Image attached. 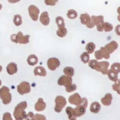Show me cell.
<instances>
[{
	"mask_svg": "<svg viewBox=\"0 0 120 120\" xmlns=\"http://www.w3.org/2000/svg\"><path fill=\"white\" fill-rule=\"evenodd\" d=\"M27 107L26 101H22L17 105L14 111V116L16 120H22L25 119L26 116L25 109Z\"/></svg>",
	"mask_w": 120,
	"mask_h": 120,
	"instance_id": "6da1fadb",
	"label": "cell"
},
{
	"mask_svg": "<svg viewBox=\"0 0 120 120\" xmlns=\"http://www.w3.org/2000/svg\"><path fill=\"white\" fill-rule=\"evenodd\" d=\"M0 97L4 105H8L11 101V94L7 86H3L0 89Z\"/></svg>",
	"mask_w": 120,
	"mask_h": 120,
	"instance_id": "7a4b0ae2",
	"label": "cell"
},
{
	"mask_svg": "<svg viewBox=\"0 0 120 120\" xmlns=\"http://www.w3.org/2000/svg\"><path fill=\"white\" fill-rule=\"evenodd\" d=\"M88 100L87 98H82V101L80 105H78L75 109H74L75 114L77 117H80L85 114L86 112V108L88 106Z\"/></svg>",
	"mask_w": 120,
	"mask_h": 120,
	"instance_id": "3957f363",
	"label": "cell"
},
{
	"mask_svg": "<svg viewBox=\"0 0 120 120\" xmlns=\"http://www.w3.org/2000/svg\"><path fill=\"white\" fill-rule=\"evenodd\" d=\"M55 111L58 113H60L62 111L63 108L66 106L67 104V101L65 97L61 96H58L55 98Z\"/></svg>",
	"mask_w": 120,
	"mask_h": 120,
	"instance_id": "277c9868",
	"label": "cell"
},
{
	"mask_svg": "<svg viewBox=\"0 0 120 120\" xmlns=\"http://www.w3.org/2000/svg\"><path fill=\"white\" fill-rule=\"evenodd\" d=\"M91 21L94 25H96L97 29L98 31L101 32L103 30L104 18L103 16H92L91 18Z\"/></svg>",
	"mask_w": 120,
	"mask_h": 120,
	"instance_id": "5b68a950",
	"label": "cell"
},
{
	"mask_svg": "<svg viewBox=\"0 0 120 120\" xmlns=\"http://www.w3.org/2000/svg\"><path fill=\"white\" fill-rule=\"evenodd\" d=\"M18 92L21 95H24L25 94H28L31 91V86L30 84L27 82L23 81L21 82L19 85L17 86Z\"/></svg>",
	"mask_w": 120,
	"mask_h": 120,
	"instance_id": "8992f818",
	"label": "cell"
},
{
	"mask_svg": "<svg viewBox=\"0 0 120 120\" xmlns=\"http://www.w3.org/2000/svg\"><path fill=\"white\" fill-rule=\"evenodd\" d=\"M58 84L60 86H64L66 88L70 87L72 85V79L71 77L68 76L66 75H63L59 78L58 81Z\"/></svg>",
	"mask_w": 120,
	"mask_h": 120,
	"instance_id": "52a82bcc",
	"label": "cell"
},
{
	"mask_svg": "<svg viewBox=\"0 0 120 120\" xmlns=\"http://www.w3.org/2000/svg\"><path fill=\"white\" fill-rule=\"evenodd\" d=\"M80 19H81V23L83 25H86V27H88V28H93L95 26L91 21V17L88 14L83 13L81 15Z\"/></svg>",
	"mask_w": 120,
	"mask_h": 120,
	"instance_id": "ba28073f",
	"label": "cell"
},
{
	"mask_svg": "<svg viewBox=\"0 0 120 120\" xmlns=\"http://www.w3.org/2000/svg\"><path fill=\"white\" fill-rule=\"evenodd\" d=\"M28 12L30 17L34 21H37L38 19L40 10L38 7L34 5H31L28 7Z\"/></svg>",
	"mask_w": 120,
	"mask_h": 120,
	"instance_id": "9c48e42d",
	"label": "cell"
},
{
	"mask_svg": "<svg viewBox=\"0 0 120 120\" xmlns=\"http://www.w3.org/2000/svg\"><path fill=\"white\" fill-rule=\"evenodd\" d=\"M109 66V63L108 61L98 62L96 66L95 70L101 72L103 75H106Z\"/></svg>",
	"mask_w": 120,
	"mask_h": 120,
	"instance_id": "30bf717a",
	"label": "cell"
},
{
	"mask_svg": "<svg viewBox=\"0 0 120 120\" xmlns=\"http://www.w3.org/2000/svg\"><path fill=\"white\" fill-rule=\"evenodd\" d=\"M60 65V60L56 58H49L47 61V66L49 69L53 71L56 68L59 67Z\"/></svg>",
	"mask_w": 120,
	"mask_h": 120,
	"instance_id": "8fae6325",
	"label": "cell"
},
{
	"mask_svg": "<svg viewBox=\"0 0 120 120\" xmlns=\"http://www.w3.org/2000/svg\"><path fill=\"white\" fill-rule=\"evenodd\" d=\"M29 42H30V36L29 35L23 36L22 32H18V34H16V43L27 44Z\"/></svg>",
	"mask_w": 120,
	"mask_h": 120,
	"instance_id": "7c38bea8",
	"label": "cell"
},
{
	"mask_svg": "<svg viewBox=\"0 0 120 120\" xmlns=\"http://www.w3.org/2000/svg\"><path fill=\"white\" fill-rule=\"evenodd\" d=\"M82 98H81V97L78 93H75V94H73L70 96L68 98V101L70 103L75 105L76 106L80 105L82 103Z\"/></svg>",
	"mask_w": 120,
	"mask_h": 120,
	"instance_id": "4fadbf2b",
	"label": "cell"
},
{
	"mask_svg": "<svg viewBox=\"0 0 120 120\" xmlns=\"http://www.w3.org/2000/svg\"><path fill=\"white\" fill-rule=\"evenodd\" d=\"M40 22H41L45 26H48L50 23V19L49 17V14L47 11H44L41 13L40 17Z\"/></svg>",
	"mask_w": 120,
	"mask_h": 120,
	"instance_id": "5bb4252c",
	"label": "cell"
},
{
	"mask_svg": "<svg viewBox=\"0 0 120 120\" xmlns=\"http://www.w3.org/2000/svg\"><path fill=\"white\" fill-rule=\"evenodd\" d=\"M46 107V104L45 103L43 100L41 98H38V101L35 105V110L37 112H41L44 111Z\"/></svg>",
	"mask_w": 120,
	"mask_h": 120,
	"instance_id": "9a60e30c",
	"label": "cell"
},
{
	"mask_svg": "<svg viewBox=\"0 0 120 120\" xmlns=\"http://www.w3.org/2000/svg\"><path fill=\"white\" fill-rule=\"evenodd\" d=\"M118 46V45L116 41H112L111 42L107 44L105 46V48L108 51V52L111 54V53H113L116 49H117Z\"/></svg>",
	"mask_w": 120,
	"mask_h": 120,
	"instance_id": "2e32d148",
	"label": "cell"
},
{
	"mask_svg": "<svg viewBox=\"0 0 120 120\" xmlns=\"http://www.w3.org/2000/svg\"><path fill=\"white\" fill-rule=\"evenodd\" d=\"M7 71L10 75H13L16 73L18 71V67L16 63H10L7 66Z\"/></svg>",
	"mask_w": 120,
	"mask_h": 120,
	"instance_id": "e0dca14e",
	"label": "cell"
},
{
	"mask_svg": "<svg viewBox=\"0 0 120 120\" xmlns=\"http://www.w3.org/2000/svg\"><path fill=\"white\" fill-rule=\"evenodd\" d=\"M34 75L35 76H46V71L45 68L41 66H37L34 68Z\"/></svg>",
	"mask_w": 120,
	"mask_h": 120,
	"instance_id": "ac0fdd59",
	"label": "cell"
},
{
	"mask_svg": "<svg viewBox=\"0 0 120 120\" xmlns=\"http://www.w3.org/2000/svg\"><path fill=\"white\" fill-rule=\"evenodd\" d=\"M112 96L110 93H108L105 95L103 98H101V103L105 106H109L112 103Z\"/></svg>",
	"mask_w": 120,
	"mask_h": 120,
	"instance_id": "d6986e66",
	"label": "cell"
},
{
	"mask_svg": "<svg viewBox=\"0 0 120 120\" xmlns=\"http://www.w3.org/2000/svg\"><path fill=\"white\" fill-rule=\"evenodd\" d=\"M101 109V106L97 101H94L90 106V111L93 113H97Z\"/></svg>",
	"mask_w": 120,
	"mask_h": 120,
	"instance_id": "ffe728a7",
	"label": "cell"
},
{
	"mask_svg": "<svg viewBox=\"0 0 120 120\" xmlns=\"http://www.w3.org/2000/svg\"><path fill=\"white\" fill-rule=\"evenodd\" d=\"M66 111L67 115H68V119H69L70 120H76L77 116H76V114H75L74 109H73V108H71V107L68 106L66 108Z\"/></svg>",
	"mask_w": 120,
	"mask_h": 120,
	"instance_id": "44dd1931",
	"label": "cell"
},
{
	"mask_svg": "<svg viewBox=\"0 0 120 120\" xmlns=\"http://www.w3.org/2000/svg\"><path fill=\"white\" fill-rule=\"evenodd\" d=\"M38 58L36 55H30L27 58V63L30 66H35L38 63Z\"/></svg>",
	"mask_w": 120,
	"mask_h": 120,
	"instance_id": "7402d4cb",
	"label": "cell"
},
{
	"mask_svg": "<svg viewBox=\"0 0 120 120\" xmlns=\"http://www.w3.org/2000/svg\"><path fill=\"white\" fill-rule=\"evenodd\" d=\"M107 74H108V76L109 77V79L111 80L112 81H113V82H116L118 79V73L113 71L111 69L108 70Z\"/></svg>",
	"mask_w": 120,
	"mask_h": 120,
	"instance_id": "603a6c76",
	"label": "cell"
},
{
	"mask_svg": "<svg viewBox=\"0 0 120 120\" xmlns=\"http://www.w3.org/2000/svg\"><path fill=\"white\" fill-rule=\"evenodd\" d=\"M64 73L66 75V76H68L70 77H72L74 76V74H75V70H74V68L71 67H66L64 68Z\"/></svg>",
	"mask_w": 120,
	"mask_h": 120,
	"instance_id": "cb8c5ba5",
	"label": "cell"
},
{
	"mask_svg": "<svg viewBox=\"0 0 120 120\" xmlns=\"http://www.w3.org/2000/svg\"><path fill=\"white\" fill-rule=\"evenodd\" d=\"M96 49V45L94 43L90 42L86 45V52L89 54L93 53L94 52V50Z\"/></svg>",
	"mask_w": 120,
	"mask_h": 120,
	"instance_id": "d4e9b609",
	"label": "cell"
},
{
	"mask_svg": "<svg viewBox=\"0 0 120 120\" xmlns=\"http://www.w3.org/2000/svg\"><path fill=\"white\" fill-rule=\"evenodd\" d=\"M56 23L57 24V26H58V29L63 28L65 27V23H64V20L62 17L58 16L55 19Z\"/></svg>",
	"mask_w": 120,
	"mask_h": 120,
	"instance_id": "484cf974",
	"label": "cell"
},
{
	"mask_svg": "<svg viewBox=\"0 0 120 120\" xmlns=\"http://www.w3.org/2000/svg\"><path fill=\"white\" fill-rule=\"evenodd\" d=\"M13 22L16 26H20V25L22 23V17H21V15H15L13 18Z\"/></svg>",
	"mask_w": 120,
	"mask_h": 120,
	"instance_id": "4316f807",
	"label": "cell"
},
{
	"mask_svg": "<svg viewBox=\"0 0 120 120\" xmlns=\"http://www.w3.org/2000/svg\"><path fill=\"white\" fill-rule=\"evenodd\" d=\"M67 16L69 19H74L77 18V16H78V13H77L76 11L75 10L70 9L67 11Z\"/></svg>",
	"mask_w": 120,
	"mask_h": 120,
	"instance_id": "83f0119b",
	"label": "cell"
},
{
	"mask_svg": "<svg viewBox=\"0 0 120 120\" xmlns=\"http://www.w3.org/2000/svg\"><path fill=\"white\" fill-rule=\"evenodd\" d=\"M67 30L66 28V27L63 28H60L56 31V34L58 36L60 37H64L67 35Z\"/></svg>",
	"mask_w": 120,
	"mask_h": 120,
	"instance_id": "f1b7e54d",
	"label": "cell"
},
{
	"mask_svg": "<svg viewBox=\"0 0 120 120\" xmlns=\"http://www.w3.org/2000/svg\"><path fill=\"white\" fill-rule=\"evenodd\" d=\"M81 61L84 64L88 63L89 62V61H90V55H89V53H88L87 52H83V53H82L81 55Z\"/></svg>",
	"mask_w": 120,
	"mask_h": 120,
	"instance_id": "f546056e",
	"label": "cell"
},
{
	"mask_svg": "<svg viewBox=\"0 0 120 120\" xmlns=\"http://www.w3.org/2000/svg\"><path fill=\"white\" fill-rule=\"evenodd\" d=\"M100 51H101V53L103 55V57L106 60H108V59L110 58V53L108 52L106 49H105V47H102L100 49Z\"/></svg>",
	"mask_w": 120,
	"mask_h": 120,
	"instance_id": "4dcf8cb0",
	"label": "cell"
},
{
	"mask_svg": "<svg viewBox=\"0 0 120 120\" xmlns=\"http://www.w3.org/2000/svg\"><path fill=\"white\" fill-rule=\"evenodd\" d=\"M103 28L106 32H109L113 30V25L108 22H104Z\"/></svg>",
	"mask_w": 120,
	"mask_h": 120,
	"instance_id": "1f68e13d",
	"label": "cell"
},
{
	"mask_svg": "<svg viewBox=\"0 0 120 120\" xmlns=\"http://www.w3.org/2000/svg\"><path fill=\"white\" fill-rule=\"evenodd\" d=\"M111 70L118 74L120 72V64L118 63H113L111 66Z\"/></svg>",
	"mask_w": 120,
	"mask_h": 120,
	"instance_id": "d6a6232c",
	"label": "cell"
},
{
	"mask_svg": "<svg viewBox=\"0 0 120 120\" xmlns=\"http://www.w3.org/2000/svg\"><path fill=\"white\" fill-rule=\"evenodd\" d=\"M115 83L113 84L112 85V88L114 91H116L118 93V94H120V80L118 79L117 81H116Z\"/></svg>",
	"mask_w": 120,
	"mask_h": 120,
	"instance_id": "836d02e7",
	"label": "cell"
},
{
	"mask_svg": "<svg viewBox=\"0 0 120 120\" xmlns=\"http://www.w3.org/2000/svg\"><path fill=\"white\" fill-rule=\"evenodd\" d=\"M97 63H98V61L97 60H91L90 62H89V67H91L92 69L93 70H95L96 68V66L97 65Z\"/></svg>",
	"mask_w": 120,
	"mask_h": 120,
	"instance_id": "e575fe53",
	"label": "cell"
},
{
	"mask_svg": "<svg viewBox=\"0 0 120 120\" xmlns=\"http://www.w3.org/2000/svg\"><path fill=\"white\" fill-rule=\"evenodd\" d=\"M58 0H45V3L47 6H54L56 5Z\"/></svg>",
	"mask_w": 120,
	"mask_h": 120,
	"instance_id": "d590c367",
	"label": "cell"
},
{
	"mask_svg": "<svg viewBox=\"0 0 120 120\" xmlns=\"http://www.w3.org/2000/svg\"><path fill=\"white\" fill-rule=\"evenodd\" d=\"M94 56H95V58H96L97 60H101L103 58V55L101 53V51L100 50H98V51H97L96 52H95V55H94Z\"/></svg>",
	"mask_w": 120,
	"mask_h": 120,
	"instance_id": "8d00e7d4",
	"label": "cell"
},
{
	"mask_svg": "<svg viewBox=\"0 0 120 120\" xmlns=\"http://www.w3.org/2000/svg\"><path fill=\"white\" fill-rule=\"evenodd\" d=\"M76 90V85L75 84H72L70 87L66 88V91L68 93H71V92L75 91V90Z\"/></svg>",
	"mask_w": 120,
	"mask_h": 120,
	"instance_id": "74e56055",
	"label": "cell"
},
{
	"mask_svg": "<svg viewBox=\"0 0 120 120\" xmlns=\"http://www.w3.org/2000/svg\"><path fill=\"white\" fill-rule=\"evenodd\" d=\"M46 120V118L43 115L36 114L34 115V120Z\"/></svg>",
	"mask_w": 120,
	"mask_h": 120,
	"instance_id": "f35d334b",
	"label": "cell"
},
{
	"mask_svg": "<svg viewBox=\"0 0 120 120\" xmlns=\"http://www.w3.org/2000/svg\"><path fill=\"white\" fill-rule=\"evenodd\" d=\"M25 120H34V115L32 112H30L28 115H26V118Z\"/></svg>",
	"mask_w": 120,
	"mask_h": 120,
	"instance_id": "ab89813d",
	"label": "cell"
},
{
	"mask_svg": "<svg viewBox=\"0 0 120 120\" xmlns=\"http://www.w3.org/2000/svg\"><path fill=\"white\" fill-rule=\"evenodd\" d=\"M3 120H12V118H11V115L10 113H8V112H6L3 115Z\"/></svg>",
	"mask_w": 120,
	"mask_h": 120,
	"instance_id": "60d3db41",
	"label": "cell"
},
{
	"mask_svg": "<svg viewBox=\"0 0 120 120\" xmlns=\"http://www.w3.org/2000/svg\"><path fill=\"white\" fill-rule=\"evenodd\" d=\"M11 40L14 43H16V34H12L11 36Z\"/></svg>",
	"mask_w": 120,
	"mask_h": 120,
	"instance_id": "b9f144b4",
	"label": "cell"
},
{
	"mask_svg": "<svg viewBox=\"0 0 120 120\" xmlns=\"http://www.w3.org/2000/svg\"><path fill=\"white\" fill-rule=\"evenodd\" d=\"M8 3H11V4H15V3H17L19 2L21 0H7Z\"/></svg>",
	"mask_w": 120,
	"mask_h": 120,
	"instance_id": "7bdbcfd3",
	"label": "cell"
},
{
	"mask_svg": "<svg viewBox=\"0 0 120 120\" xmlns=\"http://www.w3.org/2000/svg\"><path fill=\"white\" fill-rule=\"evenodd\" d=\"M120 25H118L117 26H116V28H115V32H116V33L117 34V35H120V33H119V28H120Z\"/></svg>",
	"mask_w": 120,
	"mask_h": 120,
	"instance_id": "ee69618b",
	"label": "cell"
},
{
	"mask_svg": "<svg viewBox=\"0 0 120 120\" xmlns=\"http://www.w3.org/2000/svg\"><path fill=\"white\" fill-rule=\"evenodd\" d=\"M2 7H3V6H2V4L0 3V10L2 9Z\"/></svg>",
	"mask_w": 120,
	"mask_h": 120,
	"instance_id": "f6af8a7d",
	"label": "cell"
},
{
	"mask_svg": "<svg viewBox=\"0 0 120 120\" xmlns=\"http://www.w3.org/2000/svg\"><path fill=\"white\" fill-rule=\"evenodd\" d=\"M2 69H3V67H2L1 66H0V72L2 71Z\"/></svg>",
	"mask_w": 120,
	"mask_h": 120,
	"instance_id": "bcb514c9",
	"label": "cell"
},
{
	"mask_svg": "<svg viewBox=\"0 0 120 120\" xmlns=\"http://www.w3.org/2000/svg\"><path fill=\"white\" fill-rule=\"evenodd\" d=\"M1 81L0 80V86H1Z\"/></svg>",
	"mask_w": 120,
	"mask_h": 120,
	"instance_id": "7dc6e473",
	"label": "cell"
}]
</instances>
